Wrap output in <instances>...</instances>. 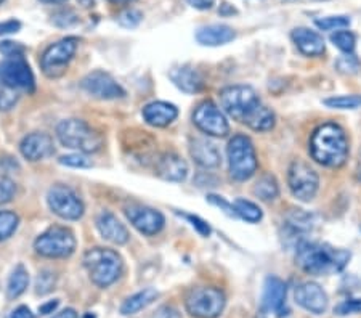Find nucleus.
Masks as SVG:
<instances>
[{"mask_svg":"<svg viewBox=\"0 0 361 318\" xmlns=\"http://www.w3.org/2000/svg\"><path fill=\"white\" fill-rule=\"evenodd\" d=\"M350 260V252L336 250L329 245L300 241L297 245L295 262L299 267L310 275H329L345 269Z\"/></svg>","mask_w":361,"mask_h":318,"instance_id":"nucleus-1","label":"nucleus"},{"mask_svg":"<svg viewBox=\"0 0 361 318\" xmlns=\"http://www.w3.org/2000/svg\"><path fill=\"white\" fill-rule=\"evenodd\" d=\"M350 153L345 130L339 124L326 123L315 129L310 138V154L318 164L341 167Z\"/></svg>","mask_w":361,"mask_h":318,"instance_id":"nucleus-2","label":"nucleus"},{"mask_svg":"<svg viewBox=\"0 0 361 318\" xmlns=\"http://www.w3.org/2000/svg\"><path fill=\"white\" fill-rule=\"evenodd\" d=\"M82 262L92 283L98 288L111 286L122 274L121 256L108 247H92L85 251Z\"/></svg>","mask_w":361,"mask_h":318,"instance_id":"nucleus-3","label":"nucleus"},{"mask_svg":"<svg viewBox=\"0 0 361 318\" xmlns=\"http://www.w3.org/2000/svg\"><path fill=\"white\" fill-rule=\"evenodd\" d=\"M56 137L63 147L80 153H97L103 147V135L82 119H65L56 127Z\"/></svg>","mask_w":361,"mask_h":318,"instance_id":"nucleus-4","label":"nucleus"},{"mask_svg":"<svg viewBox=\"0 0 361 318\" xmlns=\"http://www.w3.org/2000/svg\"><path fill=\"white\" fill-rule=\"evenodd\" d=\"M230 176L238 182H246L257 172V154L254 143L246 135H235L226 147Z\"/></svg>","mask_w":361,"mask_h":318,"instance_id":"nucleus-5","label":"nucleus"},{"mask_svg":"<svg viewBox=\"0 0 361 318\" xmlns=\"http://www.w3.org/2000/svg\"><path fill=\"white\" fill-rule=\"evenodd\" d=\"M220 106L238 123L246 124L247 119L262 103L255 90L249 85H230L220 90Z\"/></svg>","mask_w":361,"mask_h":318,"instance_id":"nucleus-6","label":"nucleus"},{"mask_svg":"<svg viewBox=\"0 0 361 318\" xmlns=\"http://www.w3.org/2000/svg\"><path fill=\"white\" fill-rule=\"evenodd\" d=\"M34 250L44 257L65 259L75 250V236L69 228L55 225L37 236L34 241Z\"/></svg>","mask_w":361,"mask_h":318,"instance_id":"nucleus-7","label":"nucleus"},{"mask_svg":"<svg viewBox=\"0 0 361 318\" xmlns=\"http://www.w3.org/2000/svg\"><path fill=\"white\" fill-rule=\"evenodd\" d=\"M225 294L219 288L201 286L191 289L186 296V310L196 318H217L225 309Z\"/></svg>","mask_w":361,"mask_h":318,"instance_id":"nucleus-8","label":"nucleus"},{"mask_svg":"<svg viewBox=\"0 0 361 318\" xmlns=\"http://www.w3.org/2000/svg\"><path fill=\"white\" fill-rule=\"evenodd\" d=\"M78 37H65L51 44L40 58V68L47 78L56 79L66 73L69 61L78 50Z\"/></svg>","mask_w":361,"mask_h":318,"instance_id":"nucleus-9","label":"nucleus"},{"mask_svg":"<svg viewBox=\"0 0 361 318\" xmlns=\"http://www.w3.org/2000/svg\"><path fill=\"white\" fill-rule=\"evenodd\" d=\"M47 202L51 212L65 221H79L84 216V202L78 193L66 185H54L47 195Z\"/></svg>","mask_w":361,"mask_h":318,"instance_id":"nucleus-10","label":"nucleus"},{"mask_svg":"<svg viewBox=\"0 0 361 318\" xmlns=\"http://www.w3.org/2000/svg\"><path fill=\"white\" fill-rule=\"evenodd\" d=\"M288 185L297 200L312 201L319 188V177L307 163L297 159L289 166Z\"/></svg>","mask_w":361,"mask_h":318,"instance_id":"nucleus-11","label":"nucleus"},{"mask_svg":"<svg viewBox=\"0 0 361 318\" xmlns=\"http://www.w3.org/2000/svg\"><path fill=\"white\" fill-rule=\"evenodd\" d=\"M0 80L13 89L26 90L27 94H32L36 89L34 73L25 56L5 58L4 61H0Z\"/></svg>","mask_w":361,"mask_h":318,"instance_id":"nucleus-12","label":"nucleus"},{"mask_svg":"<svg viewBox=\"0 0 361 318\" xmlns=\"http://www.w3.org/2000/svg\"><path fill=\"white\" fill-rule=\"evenodd\" d=\"M193 123L197 129L211 137H225L230 132V124L224 111L211 100L197 105L193 113Z\"/></svg>","mask_w":361,"mask_h":318,"instance_id":"nucleus-13","label":"nucleus"},{"mask_svg":"<svg viewBox=\"0 0 361 318\" xmlns=\"http://www.w3.org/2000/svg\"><path fill=\"white\" fill-rule=\"evenodd\" d=\"M124 211L127 219H129L130 224L140 231V233L147 236H154L164 228L166 219L158 209L132 202V204L126 206Z\"/></svg>","mask_w":361,"mask_h":318,"instance_id":"nucleus-14","label":"nucleus"},{"mask_svg":"<svg viewBox=\"0 0 361 318\" xmlns=\"http://www.w3.org/2000/svg\"><path fill=\"white\" fill-rule=\"evenodd\" d=\"M80 87L90 97L98 98V100H116V98L126 95V90L122 89L121 84L116 82L111 74L104 71L89 73L82 79Z\"/></svg>","mask_w":361,"mask_h":318,"instance_id":"nucleus-15","label":"nucleus"},{"mask_svg":"<svg viewBox=\"0 0 361 318\" xmlns=\"http://www.w3.org/2000/svg\"><path fill=\"white\" fill-rule=\"evenodd\" d=\"M294 299L302 309L308 310L310 314L322 315L328 309V294L324 293V289L318 283H302L300 286L295 288Z\"/></svg>","mask_w":361,"mask_h":318,"instance_id":"nucleus-16","label":"nucleus"},{"mask_svg":"<svg viewBox=\"0 0 361 318\" xmlns=\"http://www.w3.org/2000/svg\"><path fill=\"white\" fill-rule=\"evenodd\" d=\"M20 152L23 158L32 161V163L47 159L55 153L54 138L45 132H32L21 140Z\"/></svg>","mask_w":361,"mask_h":318,"instance_id":"nucleus-17","label":"nucleus"},{"mask_svg":"<svg viewBox=\"0 0 361 318\" xmlns=\"http://www.w3.org/2000/svg\"><path fill=\"white\" fill-rule=\"evenodd\" d=\"M286 283L278 276H269L264 285V296H262V307L265 312H273L278 317L286 315Z\"/></svg>","mask_w":361,"mask_h":318,"instance_id":"nucleus-18","label":"nucleus"},{"mask_svg":"<svg viewBox=\"0 0 361 318\" xmlns=\"http://www.w3.org/2000/svg\"><path fill=\"white\" fill-rule=\"evenodd\" d=\"M97 228L100 231V235L104 240L113 243V245L122 246L129 241L130 235L129 230L124 224H122L118 217L114 216L113 212L109 211H103L97 216Z\"/></svg>","mask_w":361,"mask_h":318,"instance_id":"nucleus-19","label":"nucleus"},{"mask_svg":"<svg viewBox=\"0 0 361 318\" xmlns=\"http://www.w3.org/2000/svg\"><path fill=\"white\" fill-rule=\"evenodd\" d=\"M154 171L162 181L183 182L188 176V164L176 153H164L154 161Z\"/></svg>","mask_w":361,"mask_h":318,"instance_id":"nucleus-20","label":"nucleus"},{"mask_svg":"<svg viewBox=\"0 0 361 318\" xmlns=\"http://www.w3.org/2000/svg\"><path fill=\"white\" fill-rule=\"evenodd\" d=\"M190 153L191 158L204 169H214L222 163V156H220L217 145L209 138H195L190 145Z\"/></svg>","mask_w":361,"mask_h":318,"instance_id":"nucleus-21","label":"nucleus"},{"mask_svg":"<svg viewBox=\"0 0 361 318\" xmlns=\"http://www.w3.org/2000/svg\"><path fill=\"white\" fill-rule=\"evenodd\" d=\"M290 37H293L295 47L300 50V54H304L307 56H319L324 54V39L322 34L313 31V29L295 27L293 34H290Z\"/></svg>","mask_w":361,"mask_h":318,"instance_id":"nucleus-22","label":"nucleus"},{"mask_svg":"<svg viewBox=\"0 0 361 318\" xmlns=\"http://www.w3.org/2000/svg\"><path fill=\"white\" fill-rule=\"evenodd\" d=\"M142 114H143V119L147 121L149 126L166 127L177 119L178 109L176 105H172V103L153 102V103H148V105L143 108Z\"/></svg>","mask_w":361,"mask_h":318,"instance_id":"nucleus-23","label":"nucleus"},{"mask_svg":"<svg viewBox=\"0 0 361 318\" xmlns=\"http://www.w3.org/2000/svg\"><path fill=\"white\" fill-rule=\"evenodd\" d=\"M236 37L235 31L226 25H211L197 29L196 40L206 47H219L231 42Z\"/></svg>","mask_w":361,"mask_h":318,"instance_id":"nucleus-24","label":"nucleus"},{"mask_svg":"<svg viewBox=\"0 0 361 318\" xmlns=\"http://www.w3.org/2000/svg\"><path fill=\"white\" fill-rule=\"evenodd\" d=\"M169 78L173 84H176L180 90L185 94H197L204 89V79L196 69L190 66H182L177 69H172L169 73Z\"/></svg>","mask_w":361,"mask_h":318,"instance_id":"nucleus-25","label":"nucleus"},{"mask_svg":"<svg viewBox=\"0 0 361 318\" xmlns=\"http://www.w3.org/2000/svg\"><path fill=\"white\" fill-rule=\"evenodd\" d=\"M158 298V291L154 288H145L142 291L132 294L130 298H127L121 305V314L122 315H135L140 310L147 309Z\"/></svg>","mask_w":361,"mask_h":318,"instance_id":"nucleus-26","label":"nucleus"},{"mask_svg":"<svg viewBox=\"0 0 361 318\" xmlns=\"http://www.w3.org/2000/svg\"><path fill=\"white\" fill-rule=\"evenodd\" d=\"M275 121H276L275 113H273L269 106L260 105L252 113V116L247 119L246 126L250 127L252 130L267 132V130H271L273 127H275Z\"/></svg>","mask_w":361,"mask_h":318,"instance_id":"nucleus-27","label":"nucleus"},{"mask_svg":"<svg viewBox=\"0 0 361 318\" xmlns=\"http://www.w3.org/2000/svg\"><path fill=\"white\" fill-rule=\"evenodd\" d=\"M29 285V274L25 265H16L15 270L11 271L8 279V286H7V298L8 299H16L20 298L21 294H25Z\"/></svg>","mask_w":361,"mask_h":318,"instance_id":"nucleus-28","label":"nucleus"},{"mask_svg":"<svg viewBox=\"0 0 361 318\" xmlns=\"http://www.w3.org/2000/svg\"><path fill=\"white\" fill-rule=\"evenodd\" d=\"M255 196H259L262 201H273L278 198L279 195V187L276 178L270 176V173H264L257 182H255L254 187Z\"/></svg>","mask_w":361,"mask_h":318,"instance_id":"nucleus-29","label":"nucleus"},{"mask_svg":"<svg viewBox=\"0 0 361 318\" xmlns=\"http://www.w3.org/2000/svg\"><path fill=\"white\" fill-rule=\"evenodd\" d=\"M233 206H235V212L238 217H241L243 221L250 222V224H257L262 221V217H264V212H262L260 207L255 204V202L249 201V200H236L233 202Z\"/></svg>","mask_w":361,"mask_h":318,"instance_id":"nucleus-30","label":"nucleus"},{"mask_svg":"<svg viewBox=\"0 0 361 318\" xmlns=\"http://www.w3.org/2000/svg\"><path fill=\"white\" fill-rule=\"evenodd\" d=\"M20 217L11 211H0V241L10 238L18 228Z\"/></svg>","mask_w":361,"mask_h":318,"instance_id":"nucleus-31","label":"nucleus"},{"mask_svg":"<svg viewBox=\"0 0 361 318\" xmlns=\"http://www.w3.org/2000/svg\"><path fill=\"white\" fill-rule=\"evenodd\" d=\"M328 108L334 109H357L361 108V95H339L326 98L323 102Z\"/></svg>","mask_w":361,"mask_h":318,"instance_id":"nucleus-32","label":"nucleus"},{"mask_svg":"<svg viewBox=\"0 0 361 318\" xmlns=\"http://www.w3.org/2000/svg\"><path fill=\"white\" fill-rule=\"evenodd\" d=\"M331 42H333L337 49L342 50L343 54L350 55L355 50L357 39H355L353 32L345 31V29H341V31H336L333 36H331Z\"/></svg>","mask_w":361,"mask_h":318,"instance_id":"nucleus-33","label":"nucleus"},{"mask_svg":"<svg viewBox=\"0 0 361 318\" xmlns=\"http://www.w3.org/2000/svg\"><path fill=\"white\" fill-rule=\"evenodd\" d=\"M315 25L322 31H341L350 26V18L348 16H326L315 21Z\"/></svg>","mask_w":361,"mask_h":318,"instance_id":"nucleus-34","label":"nucleus"},{"mask_svg":"<svg viewBox=\"0 0 361 318\" xmlns=\"http://www.w3.org/2000/svg\"><path fill=\"white\" fill-rule=\"evenodd\" d=\"M18 102V92L0 80V111H8Z\"/></svg>","mask_w":361,"mask_h":318,"instance_id":"nucleus-35","label":"nucleus"},{"mask_svg":"<svg viewBox=\"0 0 361 318\" xmlns=\"http://www.w3.org/2000/svg\"><path fill=\"white\" fill-rule=\"evenodd\" d=\"M60 164L68 166V167H75V169H87V167H92V161L87 158L84 153L78 154H68L60 158Z\"/></svg>","mask_w":361,"mask_h":318,"instance_id":"nucleus-36","label":"nucleus"},{"mask_svg":"<svg viewBox=\"0 0 361 318\" xmlns=\"http://www.w3.org/2000/svg\"><path fill=\"white\" fill-rule=\"evenodd\" d=\"M16 193V185L11 178L0 176V204H7Z\"/></svg>","mask_w":361,"mask_h":318,"instance_id":"nucleus-37","label":"nucleus"},{"mask_svg":"<svg viewBox=\"0 0 361 318\" xmlns=\"http://www.w3.org/2000/svg\"><path fill=\"white\" fill-rule=\"evenodd\" d=\"M51 289H55V275L49 270H44L42 274H39L37 281H36V293L37 294H47L50 293Z\"/></svg>","mask_w":361,"mask_h":318,"instance_id":"nucleus-38","label":"nucleus"},{"mask_svg":"<svg viewBox=\"0 0 361 318\" xmlns=\"http://www.w3.org/2000/svg\"><path fill=\"white\" fill-rule=\"evenodd\" d=\"M336 68L339 69L341 73L353 74V73L358 71L360 61L357 60V58L353 56V54H350V55H343V56L339 58V60L336 61Z\"/></svg>","mask_w":361,"mask_h":318,"instance_id":"nucleus-39","label":"nucleus"},{"mask_svg":"<svg viewBox=\"0 0 361 318\" xmlns=\"http://www.w3.org/2000/svg\"><path fill=\"white\" fill-rule=\"evenodd\" d=\"M25 51H26V47L25 45H21L20 42H11V40H4V42H0V54L7 58L23 56Z\"/></svg>","mask_w":361,"mask_h":318,"instance_id":"nucleus-40","label":"nucleus"},{"mask_svg":"<svg viewBox=\"0 0 361 318\" xmlns=\"http://www.w3.org/2000/svg\"><path fill=\"white\" fill-rule=\"evenodd\" d=\"M337 315H352V314H361V299H347L341 302L336 307Z\"/></svg>","mask_w":361,"mask_h":318,"instance_id":"nucleus-41","label":"nucleus"},{"mask_svg":"<svg viewBox=\"0 0 361 318\" xmlns=\"http://www.w3.org/2000/svg\"><path fill=\"white\" fill-rule=\"evenodd\" d=\"M142 18H143V15L140 13L138 10H127L122 15H119L118 21L121 26L132 29V27H137L140 23H142Z\"/></svg>","mask_w":361,"mask_h":318,"instance_id":"nucleus-42","label":"nucleus"},{"mask_svg":"<svg viewBox=\"0 0 361 318\" xmlns=\"http://www.w3.org/2000/svg\"><path fill=\"white\" fill-rule=\"evenodd\" d=\"M207 201L211 202V204L220 207V211H224L226 216L230 217H236V212H235V206L230 204L228 201H226L225 198H222V196H217V195H209L207 196Z\"/></svg>","mask_w":361,"mask_h":318,"instance_id":"nucleus-43","label":"nucleus"},{"mask_svg":"<svg viewBox=\"0 0 361 318\" xmlns=\"http://www.w3.org/2000/svg\"><path fill=\"white\" fill-rule=\"evenodd\" d=\"M183 217L188 221L191 225H193V228L200 233L201 236H209L211 235V227H209V224L206 221H202L201 217L197 216H191V214H183Z\"/></svg>","mask_w":361,"mask_h":318,"instance_id":"nucleus-44","label":"nucleus"},{"mask_svg":"<svg viewBox=\"0 0 361 318\" xmlns=\"http://www.w3.org/2000/svg\"><path fill=\"white\" fill-rule=\"evenodd\" d=\"M20 29H21V23L18 20H7L0 23V36H4V34L18 32Z\"/></svg>","mask_w":361,"mask_h":318,"instance_id":"nucleus-45","label":"nucleus"},{"mask_svg":"<svg viewBox=\"0 0 361 318\" xmlns=\"http://www.w3.org/2000/svg\"><path fill=\"white\" fill-rule=\"evenodd\" d=\"M154 318H182V315H180V312L176 307H172V305H164V307H161L156 312Z\"/></svg>","mask_w":361,"mask_h":318,"instance_id":"nucleus-46","label":"nucleus"},{"mask_svg":"<svg viewBox=\"0 0 361 318\" xmlns=\"http://www.w3.org/2000/svg\"><path fill=\"white\" fill-rule=\"evenodd\" d=\"M10 318H36V315H34L31 309L26 307V305H20V307H16L11 312Z\"/></svg>","mask_w":361,"mask_h":318,"instance_id":"nucleus-47","label":"nucleus"},{"mask_svg":"<svg viewBox=\"0 0 361 318\" xmlns=\"http://www.w3.org/2000/svg\"><path fill=\"white\" fill-rule=\"evenodd\" d=\"M58 305H60V300L55 299V300H50V302H45L39 307V312L42 315H49V314H54V312L58 309Z\"/></svg>","mask_w":361,"mask_h":318,"instance_id":"nucleus-48","label":"nucleus"},{"mask_svg":"<svg viewBox=\"0 0 361 318\" xmlns=\"http://www.w3.org/2000/svg\"><path fill=\"white\" fill-rule=\"evenodd\" d=\"M191 7H195L197 10H209L212 8V5L215 4V0H186Z\"/></svg>","mask_w":361,"mask_h":318,"instance_id":"nucleus-49","label":"nucleus"},{"mask_svg":"<svg viewBox=\"0 0 361 318\" xmlns=\"http://www.w3.org/2000/svg\"><path fill=\"white\" fill-rule=\"evenodd\" d=\"M54 318H79V315L74 309H65L63 312H60V314H56Z\"/></svg>","mask_w":361,"mask_h":318,"instance_id":"nucleus-50","label":"nucleus"},{"mask_svg":"<svg viewBox=\"0 0 361 318\" xmlns=\"http://www.w3.org/2000/svg\"><path fill=\"white\" fill-rule=\"evenodd\" d=\"M355 176H357V181L361 182V159L358 161V166H357V171H355Z\"/></svg>","mask_w":361,"mask_h":318,"instance_id":"nucleus-51","label":"nucleus"},{"mask_svg":"<svg viewBox=\"0 0 361 318\" xmlns=\"http://www.w3.org/2000/svg\"><path fill=\"white\" fill-rule=\"evenodd\" d=\"M40 2H44V4H63V2H66V0H40Z\"/></svg>","mask_w":361,"mask_h":318,"instance_id":"nucleus-52","label":"nucleus"},{"mask_svg":"<svg viewBox=\"0 0 361 318\" xmlns=\"http://www.w3.org/2000/svg\"><path fill=\"white\" fill-rule=\"evenodd\" d=\"M114 4H127V2H132V0H111Z\"/></svg>","mask_w":361,"mask_h":318,"instance_id":"nucleus-53","label":"nucleus"},{"mask_svg":"<svg viewBox=\"0 0 361 318\" xmlns=\"http://www.w3.org/2000/svg\"><path fill=\"white\" fill-rule=\"evenodd\" d=\"M4 2V0H0V4H2Z\"/></svg>","mask_w":361,"mask_h":318,"instance_id":"nucleus-54","label":"nucleus"}]
</instances>
